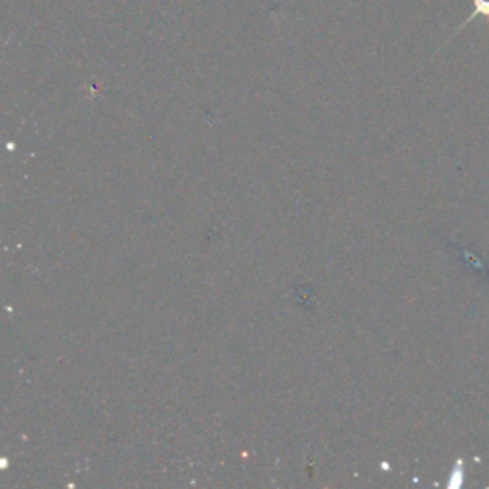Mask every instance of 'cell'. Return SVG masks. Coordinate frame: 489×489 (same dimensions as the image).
<instances>
[{"label": "cell", "instance_id": "obj_1", "mask_svg": "<svg viewBox=\"0 0 489 489\" xmlns=\"http://www.w3.org/2000/svg\"><path fill=\"white\" fill-rule=\"evenodd\" d=\"M474 19H486L489 27V0H472V14L459 25V29L453 33V36H455L457 33H461L466 25H470Z\"/></svg>", "mask_w": 489, "mask_h": 489}]
</instances>
